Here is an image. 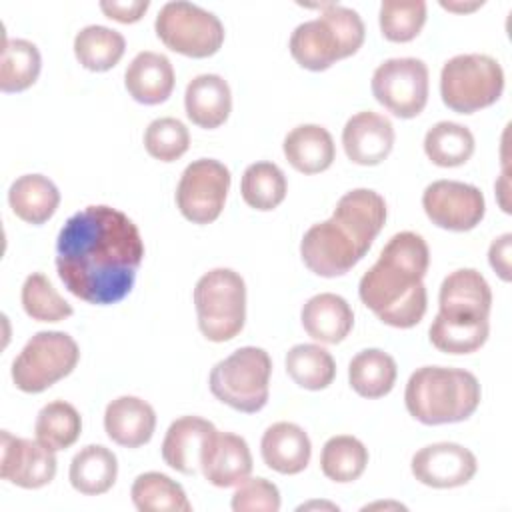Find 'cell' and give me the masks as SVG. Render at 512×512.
I'll return each instance as SVG.
<instances>
[{"instance_id":"obj_27","label":"cell","mask_w":512,"mask_h":512,"mask_svg":"<svg viewBox=\"0 0 512 512\" xmlns=\"http://www.w3.org/2000/svg\"><path fill=\"white\" fill-rule=\"evenodd\" d=\"M8 204L20 220L38 226L54 216L60 204V192L48 176L24 174L10 184Z\"/></svg>"},{"instance_id":"obj_41","label":"cell","mask_w":512,"mask_h":512,"mask_svg":"<svg viewBox=\"0 0 512 512\" xmlns=\"http://www.w3.org/2000/svg\"><path fill=\"white\" fill-rule=\"evenodd\" d=\"M490 334V322L476 324V326H462V324H450L442 322L440 318H434L430 324L428 336L436 350L446 354H470L484 346Z\"/></svg>"},{"instance_id":"obj_37","label":"cell","mask_w":512,"mask_h":512,"mask_svg":"<svg viewBox=\"0 0 512 512\" xmlns=\"http://www.w3.org/2000/svg\"><path fill=\"white\" fill-rule=\"evenodd\" d=\"M288 192V182L280 166L274 162H254L250 164L240 182V194L244 202L260 212L274 210L282 204Z\"/></svg>"},{"instance_id":"obj_23","label":"cell","mask_w":512,"mask_h":512,"mask_svg":"<svg viewBox=\"0 0 512 512\" xmlns=\"http://www.w3.org/2000/svg\"><path fill=\"white\" fill-rule=\"evenodd\" d=\"M174 68L168 56L152 50L138 52L124 72L128 94L146 106L162 104L174 90Z\"/></svg>"},{"instance_id":"obj_6","label":"cell","mask_w":512,"mask_h":512,"mask_svg":"<svg viewBox=\"0 0 512 512\" xmlns=\"http://www.w3.org/2000/svg\"><path fill=\"white\" fill-rule=\"evenodd\" d=\"M272 360L264 348L242 346L224 360L216 362L210 372V392L230 408L254 414L268 402Z\"/></svg>"},{"instance_id":"obj_40","label":"cell","mask_w":512,"mask_h":512,"mask_svg":"<svg viewBox=\"0 0 512 512\" xmlns=\"http://www.w3.org/2000/svg\"><path fill=\"white\" fill-rule=\"evenodd\" d=\"M190 146V132L184 122L172 116L156 118L144 132L146 152L160 162H174L186 154Z\"/></svg>"},{"instance_id":"obj_13","label":"cell","mask_w":512,"mask_h":512,"mask_svg":"<svg viewBox=\"0 0 512 512\" xmlns=\"http://www.w3.org/2000/svg\"><path fill=\"white\" fill-rule=\"evenodd\" d=\"M300 256L310 272L334 278L352 270L364 258V252L334 218H328L304 232Z\"/></svg>"},{"instance_id":"obj_46","label":"cell","mask_w":512,"mask_h":512,"mask_svg":"<svg viewBox=\"0 0 512 512\" xmlns=\"http://www.w3.org/2000/svg\"><path fill=\"white\" fill-rule=\"evenodd\" d=\"M310 508H328V510H338L336 504H328V502H308L298 506V510H310Z\"/></svg>"},{"instance_id":"obj_32","label":"cell","mask_w":512,"mask_h":512,"mask_svg":"<svg viewBox=\"0 0 512 512\" xmlns=\"http://www.w3.org/2000/svg\"><path fill=\"white\" fill-rule=\"evenodd\" d=\"M474 146L476 142L470 128L450 120L436 122L424 136V152L428 160L442 168L466 164L474 154Z\"/></svg>"},{"instance_id":"obj_12","label":"cell","mask_w":512,"mask_h":512,"mask_svg":"<svg viewBox=\"0 0 512 512\" xmlns=\"http://www.w3.org/2000/svg\"><path fill=\"white\" fill-rule=\"evenodd\" d=\"M422 208L432 224L452 232L476 228L486 212L480 188L458 180H436L422 194Z\"/></svg>"},{"instance_id":"obj_15","label":"cell","mask_w":512,"mask_h":512,"mask_svg":"<svg viewBox=\"0 0 512 512\" xmlns=\"http://www.w3.org/2000/svg\"><path fill=\"white\" fill-rule=\"evenodd\" d=\"M0 478L36 490L50 484L56 476V452L42 446L38 440L18 438L8 430L0 432Z\"/></svg>"},{"instance_id":"obj_22","label":"cell","mask_w":512,"mask_h":512,"mask_svg":"<svg viewBox=\"0 0 512 512\" xmlns=\"http://www.w3.org/2000/svg\"><path fill=\"white\" fill-rule=\"evenodd\" d=\"M260 454L270 470L292 476L308 466L312 442L302 426L294 422H276L262 434Z\"/></svg>"},{"instance_id":"obj_35","label":"cell","mask_w":512,"mask_h":512,"mask_svg":"<svg viewBox=\"0 0 512 512\" xmlns=\"http://www.w3.org/2000/svg\"><path fill=\"white\" fill-rule=\"evenodd\" d=\"M368 466V448L354 436L340 434L326 440L320 454L322 474L338 484L358 480Z\"/></svg>"},{"instance_id":"obj_24","label":"cell","mask_w":512,"mask_h":512,"mask_svg":"<svg viewBox=\"0 0 512 512\" xmlns=\"http://www.w3.org/2000/svg\"><path fill=\"white\" fill-rule=\"evenodd\" d=\"M186 116L192 124L212 130L222 126L232 112V92L218 74H200L192 78L184 92Z\"/></svg>"},{"instance_id":"obj_14","label":"cell","mask_w":512,"mask_h":512,"mask_svg":"<svg viewBox=\"0 0 512 512\" xmlns=\"http://www.w3.org/2000/svg\"><path fill=\"white\" fill-rule=\"evenodd\" d=\"M438 314L442 322L476 326L484 324L490 318L492 308V290L486 278L474 268H460L450 272L438 294Z\"/></svg>"},{"instance_id":"obj_20","label":"cell","mask_w":512,"mask_h":512,"mask_svg":"<svg viewBox=\"0 0 512 512\" xmlns=\"http://www.w3.org/2000/svg\"><path fill=\"white\" fill-rule=\"evenodd\" d=\"M200 472L218 488L238 486L252 472L248 442L234 432H216L202 456Z\"/></svg>"},{"instance_id":"obj_45","label":"cell","mask_w":512,"mask_h":512,"mask_svg":"<svg viewBox=\"0 0 512 512\" xmlns=\"http://www.w3.org/2000/svg\"><path fill=\"white\" fill-rule=\"evenodd\" d=\"M484 2H472V4H462V2H440L442 8L446 10H452V12H470V10H476L480 8Z\"/></svg>"},{"instance_id":"obj_4","label":"cell","mask_w":512,"mask_h":512,"mask_svg":"<svg viewBox=\"0 0 512 512\" xmlns=\"http://www.w3.org/2000/svg\"><path fill=\"white\" fill-rule=\"evenodd\" d=\"M306 6L320 8V16L298 24L290 36V54L302 68L322 72L358 52L366 28L356 10L334 2Z\"/></svg>"},{"instance_id":"obj_39","label":"cell","mask_w":512,"mask_h":512,"mask_svg":"<svg viewBox=\"0 0 512 512\" xmlns=\"http://www.w3.org/2000/svg\"><path fill=\"white\" fill-rule=\"evenodd\" d=\"M424 0H384L380 4V30L390 42L414 40L426 24Z\"/></svg>"},{"instance_id":"obj_43","label":"cell","mask_w":512,"mask_h":512,"mask_svg":"<svg viewBox=\"0 0 512 512\" xmlns=\"http://www.w3.org/2000/svg\"><path fill=\"white\" fill-rule=\"evenodd\" d=\"M510 254H512V234L510 232L492 240V244L488 248V262H490L492 270L504 282H510V278H512V274H510Z\"/></svg>"},{"instance_id":"obj_17","label":"cell","mask_w":512,"mask_h":512,"mask_svg":"<svg viewBox=\"0 0 512 512\" xmlns=\"http://www.w3.org/2000/svg\"><path fill=\"white\" fill-rule=\"evenodd\" d=\"M342 146L354 164L376 166L394 148V126L384 114L372 110L358 112L344 124Z\"/></svg>"},{"instance_id":"obj_42","label":"cell","mask_w":512,"mask_h":512,"mask_svg":"<svg viewBox=\"0 0 512 512\" xmlns=\"http://www.w3.org/2000/svg\"><path fill=\"white\" fill-rule=\"evenodd\" d=\"M280 504L278 486L262 476L242 480L230 502L234 512H278Z\"/></svg>"},{"instance_id":"obj_34","label":"cell","mask_w":512,"mask_h":512,"mask_svg":"<svg viewBox=\"0 0 512 512\" xmlns=\"http://www.w3.org/2000/svg\"><path fill=\"white\" fill-rule=\"evenodd\" d=\"M36 440L52 452L70 448L82 432V418L78 410L64 400H52L36 416Z\"/></svg>"},{"instance_id":"obj_7","label":"cell","mask_w":512,"mask_h":512,"mask_svg":"<svg viewBox=\"0 0 512 512\" xmlns=\"http://www.w3.org/2000/svg\"><path fill=\"white\" fill-rule=\"evenodd\" d=\"M504 90V70L488 54H458L440 72L442 102L458 114H474L492 106Z\"/></svg>"},{"instance_id":"obj_30","label":"cell","mask_w":512,"mask_h":512,"mask_svg":"<svg viewBox=\"0 0 512 512\" xmlns=\"http://www.w3.org/2000/svg\"><path fill=\"white\" fill-rule=\"evenodd\" d=\"M124 50H126L124 36L100 24L84 26L74 38L76 60L86 70H92V72H106L114 68L124 56Z\"/></svg>"},{"instance_id":"obj_10","label":"cell","mask_w":512,"mask_h":512,"mask_svg":"<svg viewBox=\"0 0 512 512\" xmlns=\"http://www.w3.org/2000/svg\"><path fill=\"white\" fill-rule=\"evenodd\" d=\"M230 180V170L220 160L198 158L190 162L176 188L178 210L194 224L214 222L224 210Z\"/></svg>"},{"instance_id":"obj_29","label":"cell","mask_w":512,"mask_h":512,"mask_svg":"<svg viewBox=\"0 0 512 512\" xmlns=\"http://www.w3.org/2000/svg\"><path fill=\"white\" fill-rule=\"evenodd\" d=\"M396 376V360L380 348H366L358 352L348 366V382L362 398L386 396L394 388Z\"/></svg>"},{"instance_id":"obj_1","label":"cell","mask_w":512,"mask_h":512,"mask_svg":"<svg viewBox=\"0 0 512 512\" xmlns=\"http://www.w3.org/2000/svg\"><path fill=\"white\" fill-rule=\"evenodd\" d=\"M144 258L138 226L120 210L92 204L72 214L56 238L58 278L76 298L108 306L124 300Z\"/></svg>"},{"instance_id":"obj_33","label":"cell","mask_w":512,"mask_h":512,"mask_svg":"<svg viewBox=\"0 0 512 512\" xmlns=\"http://www.w3.org/2000/svg\"><path fill=\"white\" fill-rule=\"evenodd\" d=\"M288 376L306 390H324L336 378L332 354L318 344H296L286 354Z\"/></svg>"},{"instance_id":"obj_2","label":"cell","mask_w":512,"mask_h":512,"mask_svg":"<svg viewBox=\"0 0 512 512\" xmlns=\"http://www.w3.org/2000/svg\"><path fill=\"white\" fill-rule=\"evenodd\" d=\"M430 264L426 240L416 232H398L382 248L378 260L358 284L360 300L384 324L394 328L416 326L428 306L424 276Z\"/></svg>"},{"instance_id":"obj_21","label":"cell","mask_w":512,"mask_h":512,"mask_svg":"<svg viewBox=\"0 0 512 512\" xmlns=\"http://www.w3.org/2000/svg\"><path fill=\"white\" fill-rule=\"evenodd\" d=\"M104 430L118 446L140 448L156 430V412L138 396H118L104 410Z\"/></svg>"},{"instance_id":"obj_31","label":"cell","mask_w":512,"mask_h":512,"mask_svg":"<svg viewBox=\"0 0 512 512\" xmlns=\"http://www.w3.org/2000/svg\"><path fill=\"white\" fill-rule=\"evenodd\" d=\"M132 504L140 512H190L192 504L184 488L162 472H144L136 476L130 488Z\"/></svg>"},{"instance_id":"obj_28","label":"cell","mask_w":512,"mask_h":512,"mask_svg":"<svg viewBox=\"0 0 512 512\" xmlns=\"http://www.w3.org/2000/svg\"><path fill=\"white\" fill-rule=\"evenodd\" d=\"M116 476L118 458L110 448L102 444H90L76 452L68 470L72 488L86 496L108 492L114 486Z\"/></svg>"},{"instance_id":"obj_19","label":"cell","mask_w":512,"mask_h":512,"mask_svg":"<svg viewBox=\"0 0 512 512\" xmlns=\"http://www.w3.org/2000/svg\"><path fill=\"white\" fill-rule=\"evenodd\" d=\"M388 210L384 198L370 188L346 192L332 212V218L348 232V236L366 254L384 228Z\"/></svg>"},{"instance_id":"obj_36","label":"cell","mask_w":512,"mask_h":512,"mask_svg":"<svg viewBox=\"0 0 512 512\" xmlns=\"http://www.w3.org/2000/svg\"><path fill=\"white\" fill-rule=\"evenodd\" d=\"M42 56L34 42L24 38L4 40L0 64V90L22 92L28 90L40 76Z\"/></svg>"},{"instance_id":"obj_16","label":"cell","mask_w":512,"mask_h":512,"mask_svg":"<svg viewBox=\"0 0 512 512\" xmlns=\"http://www.w3.org/2000/svg\"><path fill=\"white\" fill-rule=\"evenodd\" d=\"M412 476L430 488H456L468 484L476 470V456L456 442H436L420 448L410 462Z\"/></svg>"},{"instance_id":"obj_5","label":"cell","mask_w":512,"mask_h":512,"mask_svg":"<svg viewBox=\"0 0 512 512\" xmlns=\"http://www.w3.org/2000/svg\"><path fill=\"white\" fill-rule=\"evenodd\" d=\"M198 328L210 342L236 338L246 322V284L232 268H214L194 286Z\"/></svg>"},{"instance_id":"obj_26","label":"cell","mask_w":512,"mask_h":512,"mask_svg":"<svg viewBox=\"0 0 512 512\" xmlns=\"http://www.w3.org/2000/svg\"><path fill=\"white\" fill-rule=\"evenodd\" d=\"M282 150L290 166L302 174L324 172L336 158L332 134L320 124H300L292 128L284 138Z\"/></svg>"},{"instance_id":"obj_38","label":"cell","mask_w":512,"mask_h":512,"mask_svg":"<svg viewBox=\"0 0 512 512\" xmlns=\"http://www.w3.org/2000/svg\"><path fill=\"white\" fill-rule=\"evenodd\" d=\"M20 300L24 312L38 322H62L74 312L42 272H32L26 276Z\"/></svg>"},{"instance_id":"obj_8","label":"cell","mask_w":512,"mask_h":512,"mask_svg":"<svg viewBox=\"0 0 512 512\" xmlns=\"http://www.w3.org/2000/svg\"><path fill=\"white\" fill-rule=\"evenodd\" d=\"M80 360L76 340L60 330L36 332L12 362V382L26 394H38L66 378Z\"/></svg>"},{"instance_id":"obj_3","label":"cell","mask_w":512,"mask_h":512,"mask_svg":"<svg viewBox=\"0 0 512 512\" xmlns=\"http://www.w3.org/2000/svg\"><path fill=\"white\" fill-rule=\"evenodd\" d=\"M480 398L478 378L468 370L450 366L416 368L404 390L408 414L428 426L470 418L480 406Z\"/></svg>"},{"instance_id":"obj_18","label":"cell","mask_w":512,"mask_h":512,"mask_svg":"<svg viewBox=\"0 0 512 512\" xmlns=\"http://www.w3.org/2000/svg\"><path fill=\"white\" fill-rule=\"evenodd\" d=\"M216 426L200 416L176 418L162 440V460L180 474H196L202 456L216 436Z\"/></svg>"},{"instance_id":"obj_11","label":"cell","mask_w":512,"mask_h":512,"mask_svg":"<svg viewBox=\"0 0 512 512\" xmlns=\"http://www.w3.org/2000/svg\"><path fill=\"white\" fill-rule=\"evenodd\" d=\"M374 98L398 118L418 116L428 102V66L420 58L384 60L372 74Z\"/></svg>"},{"instance_id":"obj_9","label":"cell","mask_w":512,"mask_h":512,"mask_svg":"<svg viewBox=\"0 0 512 512\" xmlns=\"http://www.w3.org/2000/svg\"><path fill=\"white\" fill-rule=\"evenodd\" d=\"M154 30L166 48L190 58H208L224 44L220 18L186 0L166 2L156 16Z\"/></svg>"},{"instance_id":"obj_25","label":"cell","mask_w":512,"mask_h":512,"mask_svg":"<svg viewBox=\"0 0 512 512\" xmlns=\"http://www.w3.org/2000/svg\"><path fill=\"white\" fill-rule=\"evenodd\" d=\"M300 320L310 338L324 344H338L350 334L354 326V312L342 296L322 292L306 300Z\"/></svg>"},{"instance_id":"obj_44","label":"cell","mask_w":512,"mask_h":512,"mask_svg":"<svg viewBox=\"0 0 512 512\" xmlns=\"http://www.w3.org/2000/svg\"><path fill=\"white\" fill-rule=\"evenodd\" d=\"M150 2L148 0H132V2H100V10L116 20V22H122V24H132V22H138L146 10H148Z\"/></svg>"}]
</instances>
